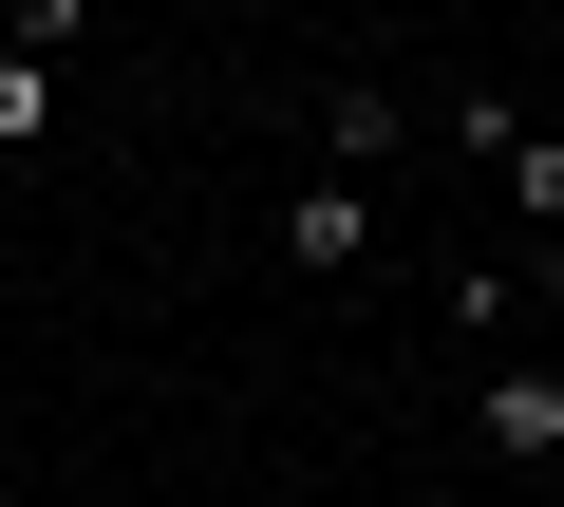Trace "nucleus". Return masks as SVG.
<instances>
[{
    "instance_id": "nucleus-1",
    "label": "nucleus",
    "mask_w": 564,
    "mask_h": 507,
    "mask_svg": "<svg viewBox=\"0 0 564 507\" xmlns=\"http://www.w3.org/2000/svg\"><path fill=\"white\" fill-rule=\"evenodd\" d=\"M282 264H302V283H358L377 264V169H302V188H282Z\"/></svg>"
},
{
    "instance_id": "nucleus-2",
    "label": "nucleus",
    "mask_w": 564,
    "mask_h": 507,
    "mask_svg": "<svg viewBox=\"0 0 564 507\" xmlns=\"http://www.w3.org/2000/svg\"><path fill=\"white\" fill-rule=\"evenodd\" d=\"M452 151H489V188H508V225H545V244H564V151H545V132H527L508 95H470V113H452Z\"/></svg>"
},
{
    "instance_id": "nucleus-3",
    "label": "nucleus",
    "mask_w": 564,
    "mask_h": 507,
    "mask_svg": "<svg viewBox=\"0 0 564 507\" xmlns=\"http://www.w3.org/2000/svg\"><path fill=\"white\" fill-rule=\"evenodd\" d=\"M470 414H489V451L564 470V376H545V357H489V376H470Z\"/></svg>"
},
{
    "instance_id": "nucleus-4",
    "label": "nucleus",
    "mask_w": 564,
    "mask_h": 507,
    "mask_svg": "<svg viewBox=\"0 0 564 507\" xmlns=\"http://www.w3.org/2000/svg\"><path fill=\"white\" fill-rule=\"evenodd\" d=\"M395 151H414L395 95H339V113H321V169H395Z\"/></svg>"
},
{
    "instance_id": "nucleus-5",
    "label": "nucleus",
    "mask_w": 564,
    "mask_h": 507,
    "mask_svg": "<svg viewBox=\"0 0 564 507\" xmlns=\"http://www.w3.org/2000/svg\"><path fill=\"white\" fill-rule=\"evenodd\" d=\"M76 38H95V0H0V57H39V76H57Z\"/></svg>"
},
{
    "instance_id": "nucleus-6",
    "label": "nucleus",
    "mask_w": 564,
    "mask_h": 507,
    "mask_svg": "<svg viewBox=\"0 0 564 507\" xmlns=\"http://www.w3.org/2000/svg\"><path fill=\"white\" fill-rule=\"evenodd\" d=\"M39 132H57V76H39V57H0V151H39Z\"/></svg>"
},
{
    "instance_id": "nucleus-7",
    "label": "nucleus",
    "mask_w": 564,
    "mask_h": 507,
    "mask_svg": "<svg viewBox=\"0 0 564 507\" xmlns=\"http://www.w3.org/2000/svg\"><path fill=\"white\" fill-rule=\"evenodd\" d=\"M545 301H564V283H545Z\"/></svg>"
},
{
    "instance_id": "nucleus-8",
    "label": "nucleus",
    "mask_w": 564,
    "mask_h": 507,
    "mask_svg": "<svg viewBox=\"0 0 564 507\" xmlns=\"http://www.w3.org/2000/svg\"><path fill=\"white\" fill-rule=\"evenodd\" d=\"M545 376H564V357H545Z\"/></svg>"
}]
</instances>
